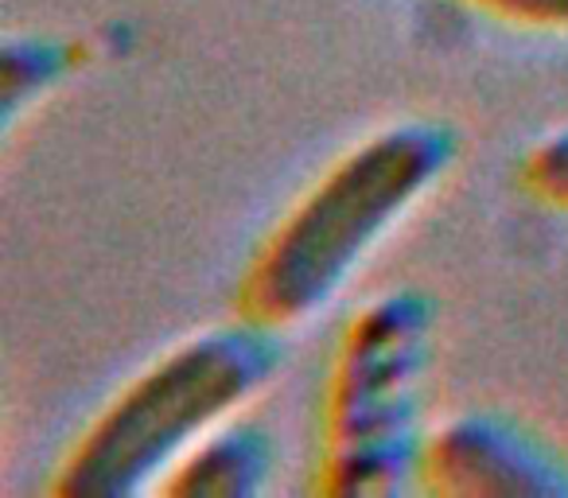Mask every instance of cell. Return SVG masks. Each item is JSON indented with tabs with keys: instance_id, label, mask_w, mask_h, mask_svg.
I'll use <instances>...</instances> for the list:
<instances>
[{
	"instance_id": "cell-4",
	"label": "cell",
	"mask_w": 568,
	"mask_h": 498,
	"mask_svg": "<svg viewBox=\"0 0 568 498\" xmlns=\"http://www.w3.org/2000/svg\"><path fill=\"white\" fill-rule=\"evenodd\" d=\"M417 487L436 498H568V456L495 409H464L428 425Z\"/></svg>"
},
{
	"instance_id": "cell-1",
	"label": "cell",
	"mask_w": 568,
	"mask_h": 498,
	"mask_svg": "<svg viewBox=\"0 0 568 498\" xmlns=\"http://www.w3.org/2000/svg\"><path fill=\"white\" fill-rule=\"evenodd\" d=\"M448 121L405 118L332 160L257 237L234 288V312L268 332H296L351 285L366 257L452 172Z\"/></svg>"
},
{
	"instance_id": "cell-6",
	"label": "cell",
	"mask_w": 568,
	"mask_h": 498,
	"mask_svg": "<svg viewBox=\"0 0 568 498\" xmlns=\"http://www.w3.org/2000/svg\"><path fill=\"white\" fill-rule=\"evenodd\" d=\"M79 63V48L51 35H12L0 51V102H4V121H17V113L28 102L55 90Z\"/></svg>"
},
{
	"instance_id": "cell-7",
	"label": "cell",
	"mask_w": 568,
	"mask_h": 498,
	"mask_svg": "<svg viewBox=\"0 0 568 498\" xmlns=\"http://www.w3.org/2000/svg\"><path fill=\"white\" fill-rule=\"evenodd\" d=\"M518 187L545 211L568 214V129H557L521 152Z\"/></svg>"
},
{
	"instance_id": "cell-8",
	"label": "cell",
	"mask_w": 568,
	"mask_h": 498,
	"mask_svg": "<svg viewBox=\"0 0 568 498\" xmlns=\"http://www.w3.org/2000/svg\"><path fill=\"white\" fill-rule=\"evenodd\" d=\"M459 9H471L498 24L521 28V32L568 35V0H452Z\"/></svg>"
},
{
	"instance_id": "cell-3",
	"label": "cell",
	"mask_w": 568,
	"mask_h": 498,
	"mask_svg": "<svg viewBox=\"0 0 568 498\" xmlns=\"http://www.w3.org/2000/svg\"><path fill=\"white\" fill-rule=\"evenodd\" d=\"M436 324V301L413 285L386 288L343 319L320 382L312 495L389 498L417 487Z\"/></svg>"
},
{
	"instance_id": "cell-5",
	"label": "cell",
	"mask_w": 568,
	"mask_h": 498,
	"mask_svg": "<svg viewBox=\"0 0 568 498\" xmlns=\"http://www.w3.org/2000/svg\"><path fill=\"white\" fill-rule=\"evenodd\" d=\"M273 436L242 413L191 444L156 482L164 498H257L273 479Z\"/></svg>"
},
{
	"instance_id": "cell-2",
	"label": "cell",
	"mask_w": 568,
	"mask_h": 498,
	"mask_svg": "<svg viewBox=\"0 0 568 498\" xmlns=\"http://www.w3.org/2000/svg\"><path fill=\"white\" fill-rule=\"evenodd\" d=\"M284 363V335L230 316L121 382L74 433L48 479L51 498L156 495L175 459L222 420L237 417Z\"/></svg>"
}]
</instances>
